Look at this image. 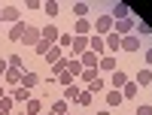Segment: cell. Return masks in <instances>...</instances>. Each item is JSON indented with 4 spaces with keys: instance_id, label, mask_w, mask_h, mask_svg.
<instances>
[{
    "instance_id": "6da1fadb",
    "label": "cell",
    "mask_w": 152,
    "mask_h": 115,
    "mask_svg": "<svg viewBox=\"0 0 152 115\" xmlns=\"http://www.w3.org/2000/svg\"><path fill=\"white\" fill-rule=\"evenodd\" d=\"M113 24H116V21H113V15H110V12H104V15H97V21L91 24V27H94L97 36H107V33H113Z\"/></svg>"
},
{
    "instance_id": "7a4b0ae2",
    "label": "cell",
    "mask_w": 152,
    "mask_h": 115,
    "mask_svg": "<svg viewBox=\"0 0 152 115\" xmlns=\"http://www.w3.org/2000/svg\"><path fill=\"white\" fill-rule=\"evenodd\" d=\"M58 36H61V30H58V24H55V21H49L46 27H40V40L49 43V46H58Z\"/></svg>"
},
{
    "instance_id": "3957f363",
    "label": "cell",
    "mask_w": 152,
    "mask_h": 115,
    "mask_svg": "<svg viewBox=\"0 0 152 115\" xmlns=\"http://www.w3.org/2000/svg\"><path fill=\"white\" fill-rule=\"evenodd\" d=\"M134 27H137V15L116 21V24H113V33H119V36H131V33H134Z\"/></svg>"
},
{
    "instance_id": "277c9868",
    "label": "cell",
    "mask_w": 152,
    "mask_h": 115,
    "mask_svg": "<svg viewBox=\"0 0 152 115\" xmlns=\"http://www.w3.org/2000/svg\"><path fill=\"white\" fill-rule=\"evenodd\" d=\"M0 21H3V24H15V21H21L18 6H0Z\"/></svg>"
},
{
    "instance_id": "5b68a950",
    "label": "cell",
    "mask_w": 152,
    "mask_h": 115,
    "mask_svg": "<svg viewBox=\"0 0 152 115\" xmlns=\"http://www.w3.org/2000/svg\"><path fill=\"white\" fill-rule=\"evenodd\" d=\"M116 70H119V61H116V55H104V58L97 61V73H110V76H113Z\"/></svg>"
},
{
    "instance_id": "8992f818",
    "label": "cell",
    "mask_w": 152,
    "mask_h": 115,
    "mask_svg": "<svg viewBox=\"0 0 152 115\" xmlns=\"http://www.w3.org/2000/svg\"><path fill=\"white\" fill-rule=\"evenodd\" d=\"M140 48H143V40H140V36H122V52H131V55H137V52H140Z\"/></svg>"
},
{
    "instance_id": "52a82bcc",
    "label": "cell",
    "mask_w": 152,
    "mask_h": 115,
    "mask_svg": "<svg viewBox=\"0 0 152 115\" xmlns=\"http://www.w3.org/2000/svg\"><path fill=\"white\" fill-rule=\"evenodd\" d=\"M110 15H113V21L131 18V6H128V3H110Z\"/></svg>"
},
{
    "instance_id": "ba28073f",
    "label": "cell",
    "mask_w": 152,
    "mask_h": 115,
    "mask_svg": "<svg viewBox=\"0 0 152 115\" xmlns=\"http://www.w3.org/2000/svg\"><path fill=\"white\" fill-rule=\"evenodd\" d=\"M128 82H131V76H128V73H125L122 67H119L116 73H113V76H110V85H113V88H116V91H122V88H125V85H128Z\"/></svg>"
},
{
    "instance_id": "9c48e42d",
    "label": "cell",
    "mask_w": 152,
    "mask_h": 115,
    "mask_svg": "<svg viewBox=\"0 0 152 115\" xmlns=\"http://www.w3.org/2000/svg\"><path fill=\"white\" fill-rule=\"evenodd\" d=\"M91 33H94L91 21H88V18H76V24H73V36H91Z\"/></svg>"
},
{
    "instance_id": "30bf717a",
    "label": "cell",
    "mask_w": 152,
    "mask_h": 115,
    "mask_svg": "<svg viewBox=\"0 0 152 115\" xmlns=\"http://www.w3.org/2000/svg\"><path fill=\"white\" fill-rule=\"evenodd\" d=\"M24 30H28V21L21 18V21H15V24H12V27H9V33H6V36H9L12 43H21V36H24Z\"/></svg>"
},
{
    "instance_id": "8fae6325",
    "label": "cell",
    "mask_w": 152,
    "mask_h": 115,
    "mask_svg": "<svg viewBox=\"0 0 152 115\" xmlns=\"http://www.w3.org/2000/svg\"><path fill=\"white\" fill-rule=\"evenodd\" d=\"M88 52H94V55H100V58H104V52H107L104 36H97V33H91V36H88Z\"/></svg>"
},
{
    "instance_id": "7c38bea8",
    "label": "cell",
    "mask_w": 152,
    "mask_h": 115,
    "mask_svg": "<svg viewBox=\"0 0 152 115\" xmlns=\"http://www.w3.org/2000/svg\"><path fill=\"white\" fill-rule=\"evenodd\" d=\"M21 43L34 48L37 43H40V27H34V24H28V30H24V36H21Z\"/></svg>"
},
{
    "instance_id": "4fadbf2b",
    "label": "cell",
    "mask_w": 152,
    "mask_h": 115,
    "mask_svg": "<svg viewBox=\"0 0 152 115\" xmlns=\"http://www.w3.org/2000/svg\"><path fill=\"white\" fill-rule=\"evenodd\" d=\"M21 73H24V70H15V67H9V70L3 73V82H6L9 88H18V82H21Z\"/></svg>"
},
{
    "instance_id": "5bb4252c",
    "label": "cell",
    "mask_w": 152,
    "mask_h": 115,
    "mask_svg": "<svg viewBox=\"0 0 152 115\" xmlns=\"http://www.w3.org/2000/svg\"><path fill=\"white\" fill-rule=\"evenodd\" d=\"M97 61H100V55H94V52H85V55H79L82 70H97Z\"/></svg>"
},
{
    "instance_id": "9a60e30c",
    "label": "cell",
    "mask_w": 152,
    "mask_h": 115,
    "mask_svg": "<svg viewBox=\"0 0 152 115\" xmlns=\"http://www.w3.org/2000/svg\"><path fill=\"white\" fill-rule=\"evenodd\" d=\"M18 85H21V88H28V91H31L34 85H40V76H37L34 70H24V73H21V82H18Z\"/></svg>"
},
{
    "instance_id": "2e32d148",
    "label": "cell",
    "mask_w": 152,
    "mask_h": 115,
    "mask_svg": "<svg viewBox=\"0 0 152 115\" xmlns=\"http://www.w3.org/2000/svg\"><path fill=\"white\" fill-rule=\"evenodd\" d=\"M134 82L140 85V88H149V82H152V70H149V67H140V70H137V76H134Z\"/></svg>"
},
{
    "instance_id": "e0dca14e",
    "label": "cell",
    "mask_w": 152,
    "mask_h": 115,
    "mask_svg": "<svg viewBox=\"0 0 152 115\" xmlns=\"http://www.w3.org/2000/svg\"><path fill=\"white\" fill-rule=\"evenodd\" d=\"M104 46H107V52H119V48H122V36L119 33H107L104 36Z\"/></svg>"
},
{
    "instance_id": "ac0fdd59",
    "label": "cell",
    "mask_w": 152,
    "mask_h": 115,
    "mask_svg": "<svg viewBox=\"0 0 152 115\" xmlns=\"http://www.w3.org/2000/svg\"><path fill=\"white\" fill-rule=\"evenodd\" d=\"M9 97L12 100H15V103H28V100H31V91H28V88H12V91H9Z\"/></svg>"
},
{
    "instance_id": "d6986e66",
    "label": "cell",
    "mask_w": 152,
    "mask_h": 115,
    "mask_svg": "<svg viewBox=\"0 0 152 115\" xmlns=\"http://www.w3.org/2000/svg\"><path fill=\"white\" fill-rule=\"evenodd\" d=\"M79 94H82V88L73 82V85H67V88H64V97H61V100H67V103L73 100V103H76V100H79Z\"/></svg>"
},
{
    "instance_id": "ffe728a7",
    "label": "cell",
    "mask_w": 152,
    "mask_h": 115,
    "mask_svg": "<svg viewBox=\"0 0 152 115\" xmlns=\"http://www.w3.org/2000/svg\"><path fill=\"white\" fill-rule=\"evenodd\" d=\"M122 91H116V88H113V91H107V109H116V106H122Z\"/></svg>"
},
{
    "instance_id": "44dd1931",
    "label": "cell",
    "mask_w": 152,
    "mask_h": 115,
    "mask_svg": "<svg viewBox=\"0 0 152 115\" xmlns=\"http://www.w3.org/2000/svg\"><path fill=\"white\" fill-rule=\"evenodd\" d=\"M137 94H140V85H137L134 79H131L128 85H125V88H122V97H125V100H134Z\"/></svg>"
},
{
    "instance_id": "7402d4cb",
    "label": "cell",
    "mask_w": 152,
    "mask_h": 115,
    "mask_svg": "<svg viewBox=\"0 0 152 115\" xmlns=\"http://www.w3.org/2000/svg\"><path fill=\"white\" fill-rule=\"evenodd\" d=\"M88 91H91L94 97H97V94H104V91H107V79H104V76H97V79L88 85Z\"/></svg>"
},
{
    "instance_id": "603a6c76",
    "label": "cell",
    "mask_w": 152,
    "mask_h": 115,
    "mask_svg": "<svg viewBox=\"0 0 152 115\" xmlns=\"http://www.w3.org/2000/svg\"><path fill=\"white\" fill-rule=\"evenodd\" d=\"M43 12H46V18L52 21V18H58V12H61V6L55 3V0H49V3H43Z\"/></svg>"
},
{
    "instance_id": "cb8c5ba5",
    "label": "cell",
    "mask_w": 152,
    "mask_h": 115,
    "mask_svg": "<svg viewBox=\"0 0 152 115\" xmlns=\"http://www.w3.org/2000/svg\"><path fill=\"white\" fill-rule=\"evenodd\" d=\"M70 70V58L64 55V58H61L58 64H52V76H61V73H67Z\"/></svg>"
},
{
    "instance_id": "d4e9b609",
    "label": "cell",
    "mask_w": 152,
    "mask_h": 115,
    "mask_svg": "<svg viewBox=\"0 0 152 115\" xmlns=\"http://www.w3.org/2000/svg\"><path fill=\"white\" fill-rule=\"evenodd\" d=\"M24 112H28V115H40V112H43V103H40V100H34V97H31L28 103H24Z\"/></svg>"
},
{
    "instance_id": "484cf974",
    "label": "cell",
    "mask_w": 152,
    "mask_h": 115,
    "mask_svg": "<svg viewBox=\"0 0 152 115\" xmlns=\"http://www.w3.org/2000/svg\"><path fill=\"white\" fill-rule=\"evenodd\" d=\"M152 33V27H149V24L143 21V18H137V27H134V36H140V40H143V36H149Z\"/></svg>"
},
{
    "instance_id": "4316f807",
    "label": "cell",
    "mask_w": 152,
    "mask_h": 115,
    "mask_svg": "<svg viewBox=\"0 0 152 115\" xmlns=\"http://www.w3.org/2000/svg\"><path fill=\"white\" fill-rule=\"evenodd\" d=\"M61 52H64V48H61V46H52V48H49V55H46V61H49V64H58L61 58H64Z\"/></svg>"
},
{
    "instance_id": "83f0119b",
    "label": "cell",
    "mask_w": 152,
    "mask_h": 115,
    "mask_svg": "<svg viewBox=\"0 0 152 115\" xmlns=\"http://www.w3.org/2000/svg\"><path fill=\"white\" fill-rule=\"evenodd\" d=\"M49 112H52V115H67V112H70V109H67V100H55Z\"/></svg>"
},
{
    "instance_id": "f1b7e54d",
    "label": "cell",
    "mask_w": 152,
    "mask_h": 115,
    "mask_svg": "<svg viewBox=\"0 0 152 115\" xmlns=\"http://www.w3.org/2000/svg\"><path fill=\"white\" fill-rule=\"evenodd\" d=\"M76 103H79V106H91V103H94V94L88 91V88H82V94H79V100H76Z\"/></svg>"
},
{
    "instance_id": "f546056e",
    "label": "cell",
    "mask_w": 152,
    "mask_h": 115,
    "mask_svg": "<svg viewBox=\"0 0 152 115\" xmlns=\"http://www.w3.org/2000/svg\"><path fill=\"white\" fill-rule=\"evenodd\" d=\"M88 12H91V6H88V3H73V15H76V18H85Z\"/></svg>"
},
{
    "instance_id": "4dcf8cb0",
    "label": "cell",
    "mask_w": 152,
    "mask_h": 115,
    "mask_svg": "<svg viewBox=\"0 0 152 115\" xmlns=\"http://www.w3.org/2000/svg\"><path fill=\"white\" fill-rule=\"evenodd\" d=\"M97 76H100V73H97V70H82V76H79V79H82V85H85V88H88V85H91V82H94V79H97Z\"/></svg>"
},
{
    "instance_id": "1f68e13d",
    "label": "cell",
    "mask_w": 152,
    "mask_h": 115,
    "mask_svg": "<svg viewBox=\"0 0 152 115\" xmlns=\"http://www.w3.org/2000/svg\"><path fill=\"white\" fill-rule=\"evenodd\" d=\"M67 73H73L76 79L82 76V64H79V58H70V70H67Z\"/></svg>"
},
{
    "instance_id": "d6a6232c",
    "label": "cell",
    "mask_w": 152,
    "mask_h": 115,
    "mask_svg": "<svg viewBox=\"0 0 152 115\" xmlns=\"http://www.w3.org/2000/svg\"><path fill=\"white\" fill-rule=\"evenodd\" d=\"M55 79H58V85H64V88H67V85L76 82V76H73V73H61V76H55Z\"/></svg>"
},
{
    "instance_id": "836d02e7",
    "label": "cell",
    "mask_w": 152,
    "mask_h": 115,
    "mask_svg": "<svg viewBox=\"0 0 152 115\" xmlns=\"http://www.w3.org/2000/svg\"><path fill=\"white\" fill-rule=\"evenodd\" d=\"M6 64H9V67H15V70H24V61H21V55H9V58H6Z\"/></svg>"
},
{
    "instance_id": "e575fe53",
    "label": "cell",
    "mask_w": 152,
    "mask_h": 115,
    "mask_svg": "<svg viewBox=\"0 0 152 115\" xmlns=\"http://www.w3.org/2000/svg\"><path fill=\"white\" fill-rule=\"evenodd\" d=\"M12 103H15V100H12V97L6 94L3 100H0V112H9V115H12Z\"/></svg>"
},
{
    "instance_id": "d590c367",
    "label": "cell",
    "mask_w": 152,
    "mask_h": 115,
    "mask_svg": "<svg viewBox=\"0 0 152 115\" xmlns=\"http://www.w3.org/2000/svg\"><path fill=\"white\" fill-rule=\"evenodd\" d=\"M58 46H61V48H70V46H73V33H61V36H58Z\"/></svg>"
},
{
    "instance_id": "8d00e7d4",
    "label": "cell",
    "mask_w": 152,
    "mask_h": 115,
    "mask_svg": "<svg viewBox=\"0 0 152 115\" xmlns=\"http://www.w3.org/2000/svg\"><path fill=\"white\" fill-rule=\"evenodd\" d=\"M49 48H52V46H49V43H43V40H40V43H37V46H34V52L46 58V55H49Z\"/></svg>"
},
{
    "instance_id": "74e56055",
    "label": "cell",
    "mask_w": 152,
    "mask_h": 115,
    "mask_svg": "<svg viewBox=\"0 0 152 115\" xmlns=\"http://www.w3.org/2000/svg\"><path fill=\"white\" fill-rule=\"evenodd\" d=\"M134 115H152V106L149 103H140V106H137V112Z\"/></svg>"
},
{
    "instance_id": "f35d334b",
    "label": "cell",
    "mask_w": 152,
    "mask_h": 115,
    "mask_svg": "<svg viewBox=\"0 0 152 115\" xmlns=\"http://www.w3.org/2000/svg\"><path fill=\"white\" fill-rule=\"evenodd\" d=\"M24 6H28V9H43V0H28Z\"/></svg>"
},
{
    "instance_id": "ab89813d",
    "label": "cell",
    "mask_w": 152,
    "mask_h": 115,
    "mask_svg": "<svg viewBox=\"0 0 152 115\" xmlns=\"http://www.w3.org/2000/svg\"><path fill=\"white\" fill-rule=\"evenodd\" d=\"M6 70H9V64H6V58H0V76H3Z\"/></svg>"
},
{
    "instance_id": "60d3db41",
    "label": "cell",
    "mask_w": 152,
    "mask_h": 115,
    "mask_svg": "<svg viewBox=\"0 0 152 115\" xmlns=\"http://www.w3.org/2000/svg\"><path fill=\"white\" fill-rule=\"evenodd\" d=\"M152 64V48H146V67Z\"/></svg>"
},
{
    "instance_id": "b9f144b4",
    "label": "cell",
    "mask_w": 152,
    "mask_h": 115,
    "mask_svg": "<svg viewBox=\"0 0 152 115\" xmlns=\"http://www.w3.org/2000/svg\"><path fill=\"white\" fill-rule=\"evenodd\" d=\"M6 97V85H0V100H3Z\"/></svg>"
},
{
    "instance_id": "7bdbcfd3",
    "label": "cell",
    "mask_w": 152,
    "mask_h": 115,
    "mask_svg": "<svg viewBox=\"0 0 152 115\" xmlns=\"http://www.w3.org/2000/svg\"><path fill=\"white\" fill-rule=\"evenodd\" d=\"M12 115H28V112H24V109H21V112H12Z\"/></svg>"
},
{
    "instance_id": "ee69618b",
    "label": "cell",
    "mask_w": 152,
    "mask_h": 115,
    "mask_svg": "<svg viewBox=\"0 0 152 115\" xmlns=\"http://www.w3.org/2000/svg\"><path fill=\"white\" fill-rule=\"evenodd\" d=\"M0 115H9V112H0Z\"/></svg>"
},
{
    "instance_id": "f6af8a7d",
    "label": "cell",
    "mask_w": 152,
    "mask_h": 115,
    "mask_svg": "<svg viewBox=\"0 0 152 115\" xmlns=\"http://www.w3.org/2000/svg\"><path fill=\"white\" fill-rule=\"evenodd\" d=\"M149 91H152V82H149Z\"/></svg>"
},
{
    "instance_id": "bcb514c9",
    "label": "cell",
    "mask_w": 152,
    "mask_h": 115,
    "mask_svg": "<svg viewBox=\"0 0 152 115\" xmlns=\"http://www.w3.org/2000/svg\"><path fill=\"white\" fill-rule=\"evenodd\" d=\"M0 27H3V21H0Z\"/></svg>"
},
{
    "instance_id": "7dc6e473",
    "label": "cell",
    "mask_w": 152,
    "mask_h": 115,
    "mask_svg": "<svg viewBox=\"0 0 152 115\" xmlns=\"http://www.w3.org/2000/svg\"><path fill=\"white\" fill-rule=\"evenodd\" d=\"M67 115H70V112H67Z\"/></svg>"
}]
</instances>
